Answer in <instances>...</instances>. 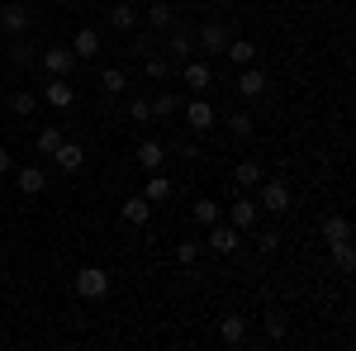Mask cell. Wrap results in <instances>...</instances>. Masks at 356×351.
Wrapping results in <instances>:
<instances>
[{
	"label": "cell",
	"mask_w": 356,
	"mask_h": 351,
	"mask_svg": "<svg viewBox=\"0 0 356 351\" xmlns=\"http://www.w3.org/2000/svg\"><path fill=\"white\" fill-rule=\"evenodd\" d=\"M171 24H176V5H171V0H152V5H147V28L166 33Z\"/></svg>",
	"instance_id": "cell-21"
},
{
	"label": "cell",
	"mask_w": 356,
	"mask_h": 351,
	"mask_svg": "<svg viewBox=\"0 0 356 351\" xmlns=\"http://www.w3.org/2000/svg\"><path fill=\"white\" fill-rule=\"evenodd\" d=\"M233 90L243 95V100H261L266 95V72L252 62V67H238V81H233Z\"/></svg>",
	"instance_id": "cell-10"
},
{
	"label": "cell",
	"mask_w": 356,
	"mask_h": 351,
	"mask_svg": "<svg viewBox=\"0 0 356 351\" xmlns=\"http://www.w3.org/2000/svg\"><path fill=\"white\" fill-rule=\"evenodd\" d=\"M214 5H228V0H214Z\"/></svg>",
	"instance_id": "cell-42"
},
{
	"label": "cell",
	"mask_w": 356,
	"mask_h": 351,
	"mask_svg": "<svg viewBox=\"0 0 356 351\" xmlns=\"http://www.w3.org/2000/svg\"><path fill=\"white\" fill-rule=\"evenodd\" d=\"M53 166H62V171H81L86 166V147L72 142V138H62V142L53 147Z\"/></svg>",
	"instance_id": "cell-13"
},
{
	"label": "cell",
	"mask_w": 356,
	"mask_h": 351,
	"mask_svg": "<svg viewBox=\"0 0 356 351\" xmlns=\"http://www.w3.org/2000/svg\"><path fill=\"white\" fill-rule=\"evenodd\" d=\"M252 129H257V124H252V114H247V109L228 114V133H233V138H252Z\"/></svg>",
	"instance_id": "cell-36"
},
{
	"label": "cell",
	"mask_w": 356,
	"mask_h": 351,
	"mask_svg": "<svg viewBox=\"0 0 356 351\" xmlns=\"http://www.w3.org/2000/svg\"><path fill=\"white\" fill-rule=\"evenodd\" d=\"M228 223H233L238 233H252V228L261 223V204H257V195H238V199L228 204Z\"/></svg>",
	"instance_id": "cell-5"
},
{
	"label": "cell",
	"mask_w": 356,
	"mask_h": 351,
	"mask_svg": "<svg viewBox=\"0 0 356 351\" xmlns=\"http://www.w3.org/2000/svg\"><path fill=\"white\" fill-rule=\"evenodd\" d=\"M43 100H48L53 109H72V105H76V90H72L67 76H53V81L43 85Z\"/></svg>",
	"instance_id": "cell-17"
},
{
	"label": "cell",
	"mask_w": 356,
	"mask_h": 351,
	"mask_svg": "<svg viewBox=\"0 0 356 351\" xmlns=\"http://www.w3.org/2000/svg\"><path fill=\"white\" fill-rule=\"evenodd\" d=\"M100 90H105L110 100H119V95L129 90V72H124V67H105V72H100Z\"/></svg>",
	"instance_id": "cell-24"
},
{
	"label": "cell",
	"mask_w": 356,
	"mask_h": 351,
	"mask_svg": "<svg viewBox=\"0 0 356 351\" xmlns=\"http://www.w3.org/2000/svg\"><path fill=\"white\" fill-rule=\"evenodd\" d=\"M166 157L195 162V157H200V142H195V138H171V142H166Z\"/></svg>",
	"instance_id": "cell-32"
},
{
	"label": "cell",
	"mask_w": 356,
	"mask_h": 351,
	"mask_svg": "<svg viewBox=\"0 0 356 351\" xmlns=\"http://www.w3.org/2000/svg\"><path fill=\"white\" fill-rule=\"evenodd\" d=\"M62 129H57V124H48V129H38V138H33V142H38V152H43V157H53V147L57 142H62Z\"/></svg>",
	"instance_id": "cell-35"
},
{
	"label": "cell",
	"mask_w": 356,
	"mask_h": 351,
	"mask_svg": "<svg viewBox=\"0 0 356 351\" xmlns=\"http://www.w3.org/2000/svg\"><path fill=\"white\" fill-rule=\"evenodd\" d=\"M181 85H186L191 95H204V90L214 85V67L200 62V57H186V62H181Z\"/></svg>",
	"instance_id": "cell-4"
},
{
	"label": "cell",
	"mask_w": 356,
	"mask_h": 351,
	"mask_svg": "<svg viewBox=\"0 0 356 351\" xmlns=\"http://www.w3.org/2000/svg\"><path fill=\"white\" fill-rule=\"evenodd\" d=\"M157 48H162L157 28H129V53L134 57H147V53H157Z\"/></svg>",
	"instance_id": "cell-19"
},
{
	"label": "cell",
	"mask_w": 356,
	"mask_h": 351,
	"mask_svg": "<svg viewBox=\"0 0 356 351\" xmlns=\"http://www.w3.org/2000/svg\"><path fill=\"white\" fill-rule=\"evenodd\" d=\"M214 105H209V95H191V105H186V129L191 133H209L214 129Z\"/></svg>",
	"instance_id": "cell-7"
},
{
	"label": "cell",
	"mask_w": 356,
	"mask_h": 351,
	"mask_svg": "<svg viewBox=\"0 0 356 351\" xmlns=\"http://www.w3.org/2000/svg\"><path fill=\"white\" fill-rule=\"evenodd\" d=\"M72 53H76V62L100 57V28H95V24H81V28H76V38H72Z\"/></svg>",
	"instance_id": "cell-14"
},
{
	"label": "cell",
	"mask_w": 356,
	"mask_h": 351,
	"mask_svg": "<svg viewBox=\"0 0 356 351\" xmlns=\"http://www.w3.org/2000/svg\"><path fill=\"white\" fill-rule=\"evenodd\" d=\"M15 186H19V195H43L48 190V171L43 166H15Z\"/></svg>",
	"instance_id": "cell-16"
},
{
	"label": "cell",
	"mask_w": 356,
	"mask_h": 351,
	"mask_svg": "<svg viewBox=\"0 0 356 351\" xmlns=\"http://www.w3.org/2000/svg\"><path fill=\"white\" fill-rule=\"evenodd\" d=\"M191 218L209 228V223H219V218H223V204H214V199H195V204H191Z\"/></svg>",
	"instance_id": "cell-31"
},
{
	"label": "cell",
	"mask_w": 356,
	"mask_h": 351,
	"mask_svg": "<svg viewBox=\"0 0 356 351\" xmlns=\"http://www.w3.org/2000/svg\"><path fill=\"white\" fill-rule=\"evenodd\" d=\"M257 204H261L266 214H290V181H285V176L261 181V190H257Z\"/></svg>",
	"instance_id": "cell-1"
},
{
	"label": "cell",
	"mask_w": 356,
	"mask_h": 351,
	"mask_svg": "<svg viewBox=\"0 0 356 351\" xmlns=\"http://www.w3.org/2000/svg\"><path fill=\"white\" fill-rule=\"evenodd\" d=\"M138 166H143V171H162L166 166V142L143 138V142H138Z\"/></svg>",
	"instance_id": "cell-18"
},
{
	"label": "cell",
	"mask_w": 356,
	"mask_h": 351,
	"mask_svg": "<svg viewBox=\"0 0 356 351\" xmlns=\"http://www.w3.org/2000/svg\"><path fill=\"white\" fill-rule=\"evenodd\" d=\"M15 171V157H10V147H0V176H10Z\"/></svg>",
	"instance_id": "cell-40"
},
{
	"label": "cell",
	"mask_w": 356,
	"mask_h": 351,
	"mask_svg": "<svg viewBox=\"0 0 356 351\" xmlns=\"http://www.w3.org/2000/svg\"><path fill=\"white\" fill-rule=\"evenodd\" d=\"M204 243H209V252H219V256H233V252L243 247V233L219 218V223H209V238H204Z\"/></svg>",
	"instance_id": "cell-8"
},
{
	"label": "cell",
	"mask_w": 356,
	"mask_h": 351,
	"mask_svg": "<svg viewBox=\"0 0 356 351\" xmlns=\"http://www.w3.org/2000/svg\"><path fill=\"white\" fill-rule=\"evenodd\" d=\"M29 24H33V15H29V5L24 0H10V5H0V28L5 33H29Z\"/></svg>",
	"instance_id": "cell-11"
},
{
	"label": "cell",
	"mask_w": 356,
	"mask_h": 351,
	"mask_svg": "<svg viewBox=\"0 0 356 351\" xmlns=\"http://www.w3.org/2000/svg\"><path fill=\"white\" fill-rule=\"evenodd\" d=\"M5 105H10L15 119H29V114L38 109V95H33V90H10V100H5Z\"/></svg>",
	"instance_id": "cell-29"
},
{
	"label": "cell",
	"mask_w": 356,
	"mask_h": 351,
	"mask_svg": "<svg viewBox=\"0 0 356 351\" xmlns=\"http://www.w3.org/2000/svg\"><path fill=\"white\" fill-rule=\"evenodd\" d=\"M266 337H271V342H285V337H290V318H285L280 309L266 313Z\"/></svg>",
	"instance_id": "cell-34"
},
{
	"label": "cell",
	"mask_w": 356,
	"mask_h": 351,
	"mask_svg": "<svg viewBox=\"0 0 356 351\" xmlns=\"http://www.w3.org/2000/svg\"><path fill=\"white\" fill-rule=\"evenodd\" d=\"M110 28H119V33L138 28V5H134V0H119V5L110 10Z\"/></svg>",
	"instance_id": "cell-26"
},
{
	"label": "cell",
	"mask_w": 356,
	"mask_h": 351,
	"mask_svg": "<svg viewBox=\"0 0 356 351\" xmlns=\"http://www.w3.org/2000/svg\"><path fill=\"white\" fill-rule=\"evenodd\" d=\"M129 119H134V124H152V100H147V95H134V100H129Z\"/></svg>",
	"instance_id": "cell-37"
},
{
	"label": "cell",
	"mask_w": 356,
	"mask_h": 351,
	"mask_svg": "<svg viewBox=\"0 0 356 351\" xmlns=\"http://www.w3.org/2000/svg\"><path fill=\"white\" fill-rule=\"evenodd\" d=\"M171 72H176V67H171V57H166L162 48H157V53H147V57H143V76H147V81H157V85H162L166 76H171Z\"/></svg>",
	"instance_id": "cell-20"
},
{
	"label": "cell",
	"mask_w": 356,
	"mask_h": 351,
	"mask_svg": "<svg viewBox=\"0 0 356 351\" xmlns=\"http://www.w3.org/2000/svg\"><path fill=\"white\" fill-rule=\"evenodd\" d=\"M171 195H176V186L166 181L162 171H147V190H143V199H147V204H162V199H171Z\"/></svg>",
	"instance_id": "cell-23"
},
{
	"label": "cell",
	"mask_w": 356,
	"mask_h": 351,
	"mask_svg": "<svg viewBox=\"0 0 356 351\" xmlns=\"http://www.w3.org/2000/svg\"><path fill=\"white\" fill-rule=\"evenodd\" d=\"M119 214H124V223H138V228H143V223H147V218H152V204H147V199H143V195H129V199H124V209H119Z\"/></svg>",
	"instance_id": "cell-28"
},
{
	"label": "cell",
	"mask_w": 356,
	"mask_h": 351,
	"mask_svg": "<svg viewBox=\"0 0 356 351\" xmlns=\"http://www.w3.org/2000/svg\"><path fill=\"white\" fill-rule=\"evenodd\" d=\"M352 238V218L347 214H328L323 218V243H347Z\"/></svg>",
	"instance_id": "cell-27"
},
{
	"label": "cell",
	"mask_w": 356,
	"mask_h": 351,
	"mask_svg": "<svg viewBox=\"0 0 356 351\" xmlns=\"http://www.w3.org/2000/svg\"><path fill=\"white\" fill-rule=\"evenodd\" d=\"M171 5H195V0H171Z\"/></svg>",
	"instance_id": "cell-41"
},
{
	"label": "cell",
	"mask_w": 356,
	"mask_h": 351,
	"mask_svg": "<svg viewBox=\"0 0 356 351\" xmlns=\"http://www.w3.org/2000/svg\"><path fill=\"white\" fill-rule=\"evenodd\" d=\"M257 247H261V252H275V247H280V233H275V228H257Z\"/></svg>",
	"instance_id": "cell-39"
},
{
	"label": "cell",
	"mask_w": 356,
	"mask_h": 351,
	"mask_svg": "<svg viewBox=\"0 0 356 351\" xmlns=\"http://www.w3.org/2000/svg\"><path fill=\"white\" fill-rule=\"evenodd\" d=\"M223 57H228L233 67H252V62H257V43H252V38H228Z\"/></svg>",
	"instance_id": "cell-22"
},
{
	"label": "cell",
	"mask_w": 356,
	"mask_h": 351,
	"mask_svg": "<svg viewBox=\"0 0 356 351\" xmlns=\"http://www.w3.org/2000/svg\"><path fill=\"white\" fill-rule=\"evenodd\" d=\"M247 327H252V323H247V313H223V318H219V342H223V347H243Z\"/></svg>",
	"instance_id": "cell-12"
},
{
	"label": "cell",
	"mask_w": 356,
	"mask_h": 351,
	"mask_svg": "<svg viewBox=\"0 0 356 351\" xmlns=\"http://www.w3.org/2000/svg\"><path fill=\"white\" fill-rule=\"evenodd\" d=\"M152 100V124H166V119H176V109H181V100L171 95V90H157V95H147Z\"/></svg>",
	"instance_id": "cell-25"
},
{
	"label": "cell",
	"mask_w": 356,
	"mask_h": 351,
	"mask_svg": "<svg viewBox=\"0 0 356 351\" xmlns=\"http://www.w3.org/2000/svg\"><path fill=\"white\" fill-rule=\"evenodd\" d=\"M38 67H43L48 76H72V72H76V53H72V48H43V53H38Z\"/></svg>",
	"instance_id": "cell-9"
},
{
	"label": "cell",
	"mask_w": 356,
	"mask_h": 351,
	"mask_svg": "<svg viewBox=\"0 0 356 351\" xmlns=\"http://www.w3.org/2000/svg\"><path fill=\"white\" fill-rule=\"evenodd\" d=\"M266 181V166L257 162V157H243V162L233 166V190H252Z\"/></svg>",
	"instance_id": "cell-15"
},
{
	"label": "cell",
	"mask_w": 356,
	"mask_h": 351,
	"mask_svg": "<svg viewBox=\"0 0 356 351\" xmlns=\"http://www.w3.org/2000/svg\"><path fill=\"white\" fill-rule=\"evenodd\" d=\"M328 247H332V266L347 275V270L356 266V247H352V238H347V243H328Z\"/></svg>",
	"instance_id": "cell-33"
},
{
	"label": "cell",
	"mask_w": 356,
	"mask_h": 351,
	"mask_svg": "<svg viewBox=\"0 0 356 351\" xmlns=\"http://www.w3.org/2000/svg\"><path fill=\"white\" fill-rule=\"evenodd\" d=\"M176 261L181 266H195L200 261V243H176Z\"/></svg>",
	"instance_id": "cell-38"
},
{
	"label": "cell",
	"mask_w": 356,
	"mask_h": 351,
	"mask_svg": "<svg viewBox=\"0 0 356 351\" xmlns=\"http://www.w3.org/2000/svg\"><path fill=\"white\" fill-rule=\"evenodd\" d=\"M10 62H15V67H33V62H38V48L29 43L24 33H19V38L10 43Z\"/></svg>",
	"instance_id": "cell-30"
},
{
	"label": "cell",
	"mask_w": 356,
	"mask_h": 351,
	"mask_svg": "<svg viewBox=\"0 0 356 351\" xmlns=\"http://www.w3.org/2000/svg\"><path fill=\"white\" fill-rule=\"evenodd\" d=\"M72 285H76V295H81V299H105V295H110V270H105V266H81Z\"/></svg>",
	"instance_id": "cell-3"
},
{
	"label": "cell",
	"mask_w": 356,
	"mask_h": 351,
	"mask_svg": "<svg viewBox=\"0 0 356 351\" xmlns=\"http://www.w3.org/2000/svg\"><path fill=\"white\" fill-rule=\"evenodd\" d=\"M228 38H233V28L223 24V19H204V24L195 28V53H223Z\"/></svg>",
	"instance_id": "cell-2"
},
{
	"label": "cell",
	"mask_w": 356,
	"mask_h": 351,
	"mask_svg": "<svg viewBox=\"0 0 356 351\" xmlns=\"http://www.w3.org/2000/svg\"><path fill=\"white\" fill-rule=\"evenodd\" d=\"M162 53L171 57V67H181L186 57H195V33H191V28H166Z\"/></svg>",
	"instance_id": "cell-6"
}]
</instances>
